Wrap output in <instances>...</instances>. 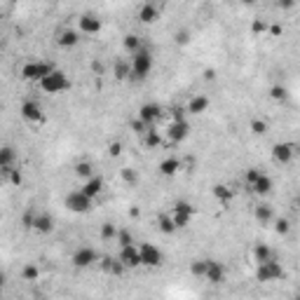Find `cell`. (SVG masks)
<instances>
[{"instance_id": "obj_1", "label": "cell", "mask_w": 300, "mask_h": 300, "mask_svg": "<svg viewBox=\"0 0 300 300\" xmlns=\"http://www.w3.org/2000/svg\"><path fill=\"white\" fill-rule=\"evenodd\" d=\"M155 66V59H153V49H148V47H143V49H139V52L131 56L129 61V68H131V77L134 80H146L148 75H150V70H153ZM129 77V80H131Z\"/></svg>"}, {"instance_id": "obj_2", "label": "cell", "mask_w": 300, "mask_h": 300, "mask_svg": "<svg viewBox=\"0 0 300 300\" xmlns=\"http://www.w3.org/2000/svg\"><path fill=\"white\" fill-rule=\"evenodd\" d=\"M56 70V66L49 61H28V63H23L21 66V77L26 80V82H35L38 85L42 77H47L49 73H54Z\"/></svg>"}, {"instance_id": "obj_3", "label": "cell", "mask_w": 300, "mask_h": 300, "mask_svg": "<svg viewBox=\"0 0 300 300\" xmlns=\"http://www.w3.org/2000/svg\"><path fill=\"white\" fill-rule=\"evenodd\" d=\"M38 87L42 89L45 94H61V92H66L70 87V80H68V75L63 73V70H54V73H49L47 77H42L38 82Z\"/></svg>"}, {"instance_id": "obj_4", "label": "cell", "mask_w": 300, "mask_h": 300, "mask_svg": "<svg viewBox=\"0 0 300 300\" xmlns=\"http://www.w3.org/2000/svg\"><path fill=\"white\" fill-rule=\"evenodd\" d=\"M193 214H195V207L190 204V202L185 200H178L174 207H171L169 216L171 221H174V228L176 230H183V228H188V225L193 223Z\"/></svg>"}, {"instance_id": "obj_5", "label": "cell", "mask_w": 300, "mask_h": 300, "mask_svg": "<svg viewBox=\"0 0 300 300\" xmlns=\"http://www.w3.org/2000/svg\"><path fill=\"white\" fill-rule=\"evenodd\" d=\"M284 277V268L282 263L275 258V261H268V263H261L256 268V279L263 282V284H270V282H277V279Z\"/></svg>"}, {"instance_id": "obj_6", "label": "cell", "mask_w": 300, "mask_h": 300, "mask_svg": "<svg viewBox=\"0 0 300 300\" xmlns=\"http://www.w3.org/2000/svg\"><path fill=\"white\" fill-rule=\"evenodd\" d=\"M63 207L68 209L70 214H87V211H92L94 200H89V197H87V195H82L80 190H73V193L66 195Z\"/></svg>"}, {"instance_id": "obj_7", "label": "cell", "mask_w": 300, "mask_h": 300, "mask_svg": "<svg viewBox=\"0 0 300 300\" xmlns=\"http://www.w3.org/2000/svg\"><path fill=\"white\" fill-rule=\"evenodd\" d=\"M99 261H101V254L92 247H80V249H75V254L70 256V263H73L77 270L92 268L94 263H99Z\"/></svg>"}, {"instance_id": "obj_8", "label": "cell", "mask_w": 300, "mask_h": 300, "mask_svg": "<svg viewBox=\"0 0 300 300\" xmlns=\"http://www.w3.org/2000/svg\"><path fill=\"white\" fill-rule=\"evenodd\" d=\"M139 256H141V268H160L162 261H164L162 251L155 247V244H150V242H143V244H141Z\"/></svg>"}, {"instance_id": "obj_9", "label": "cell", "mask_w": 300, "mask_h": 300, "mask_svg": "<svg viewBox=\"0 0 300 300\" xmlns=\"http://www.w3.org/2000/svg\"><path fill=\"white\" fill-rule=\"evenodd\" d=\"M136 117H139V120L146 124V127H155V124H157L162 117H164V108H162L160 103L150 101V103H143V106L139 108Z\"/></svg>"}, {"instance_id": "obj_10", "label": "cell", "mask_w": 300, "mask_h": 300, "mask_svg": "<svg viewBox=\"0 0 300 300\" xmlns=\"http://www.w3.org/2000/svg\"><path fill=\"white\" fill-rule=\"evenodd\" d=\"M190 131H193L190 122H188V120H181V122L167 124V131H164V134H167V141H169V143H183V141H188Z\"/></svg>"}, {"instance_id": "obj_11", "label": "cell", "mask_w": 300, "mask_h": 300, "mask_svg": "<svg viewBox=\"0 0 300 300\" xmlns=\"http://www.w3.org/2000/svg\"><path fill=\"white\" fill-rule=\"evenodd\" d=\"M296 153H298V146L291 143V141H282V143L272 146V160L277 162V164H289L296 157Z\"/></svg>"}, {"instance_id": "obj_12", "label": "cell", "mask_w": 300, "mask_h": 300, "mask_svg": "<svg viewBox=\"0 0 300 300\" xmlns=\"http://www.w3.org/2000/svg\"><path fill=\"white\" fill-rule=\"evenodd\" d=\"M19 113H21V117L26 120V122H31V124H38L45 120V113H42V106H40L35 99H28V101H23L21 108H19Z\"/></svg>"}, {"instance_id": "obj_13", "label": "cell", "mask_w": 300, "mask_h": 300, "mask_svg": "<svg viewBox=\"0 0 300 300\" xmlns=\"http://www.w3.org/2000/svg\"><path fill=\"white\" fill-rule=\"evenodd\" d=\"M117 261L122 263L124 270H136V268H141L139 247H136V244H131V247L120 249V254H117Z\"/></svg>"}, {"instance_id": "obj_14", "label": "cell", "mask_w": 300, "mask_h": 300, "mask_svg": "<svg viewBox=\"0 0 300 300\" xmlns=\"http://www.w3.org/2000/svg\"><path fill=\"white\" fill-rule=\"evenodd\" d=\"M101 19L96 14H92V12H87V14H82L80 19H77V33H85V35H96V33H101Z\"/></svg>"}, {"instance_id": "obj_15", "label": "cell", "mask_w": 300, "mask_h": 300, "mask_svg": "<svg viewBox=\"0 0 300 300\" xmlns=\"http://www.w3.org/2000/svg\"><path fill=\"white\" fill-rule=\"evenodd\" d=\"M225 275H228V270H225L223 263L207 258V272H204V279H207L209 284H221V282L225 279Z\"/></svg>"}, {"instance_id": "obj_16", "label": "cell", "mask_w": 300, "mask_h": 300, "mask_svg": "<svg viewBox=\"0 0 300 300\" xmlns=\"http://www.w3.org/2000/svg\"><path fill=\"white\" fill-rule=\"evenodd\" d=\"M33 232H38V235H49L54 232V218L52 214H47V211H35V218H33Z\"/></svg>"}, {"instance_id": "obj_17", "label": "cell", "mask_w": 300, "mask_h": 300, "mask_svg": "<svg viewBox=\"0 0 300 300\" xmlns=\"http://www.w3.org/2000/svg\"><path fill=\"white\" fill-rule=\"evenodd\" d=\"M103 188H106V183H103V178L94 174L92 178H87L85 183H82V188H80V193L87 195L89 200H96V197H99V195L103 193Z\"/></svg>"}, {"instance_id": "obj_18", "label": "cell", "mask_w": 300, "mask_h": 300, "mask_svg": "<svg viewBox=\"0 0 300 300\" xmlns=\"http://www.w3.org/2000/svg\"><path fill=\"white\" fill-rule=\"evenodd\" d=\"M209 106H211V101H209L207 94H195L193 99L188 101V106H185V113L188 115H202V113H207Z\"/></svg>"}, {"instance_id": "obj_19", "label": "cell", "mask_w": 300, "mask_h": 300, "mask_svg": "<svg viewBox=\"0 0 300 300\" xmlns=\"http://www.w3.org/2000/svg\"><path fill=\"white\" fill-rule=\"evenodd\" d=\"M16 162V150L12 146H0V171L2 174H9L14 169Z\"/></svg>"}, {"instance_id": "obj_20", "label": "cell", "mask_w": 300, "mask_h": 300, "mask_svg": "<svg viewBox=\"0 0 300 300\" xmlns=\"http://www.w3.org/2000/svg\"><path fill=\"white\" fill-rule=\"evenodd\" d=\"M160 19V5L155 2H143L139 7V21L141 23H155Z\"/></svg>"}, {"instance_id": "obj_21", "label": "cell", "mask_w": 300, "mask_h": 300, "mask_svg": "<svg viewBox=\"0 0 300 300\" xmlns=\"http://www.w3.org/2000/svg\"><path fill=\"white\" fill-rule=\"evenodd\" d=\"M77 42H80V33L75 28H66L56 35V45L63 49H73V47H77Z\"/></svg>"}, {"instance_id": "obj_22", "label": "cell", "mask_w": 300, "mask_h": 300, "mask_svg": "<svg viewBox=\"0 0 300 300\" xmlns=\"http://www.w3.org/2000/svg\"><path fill=\"white\" fill-rule=\"evenodd\" d=\"M272 188H275V183H272V178L268 176V174H261V176L256 178V183L251 185V190H254L258 197H265V195L272 193Z\"/></svg>"}, {"instance_id": "obj_23", "label": "cell", "mask_w": 300, "mask_h": 300, "mask_svg": "<svg viewBox=\"0 0 300 300\" xmlns=\"http://www.w3.org/2000/svg\"><path fill=\"white\" fill-rule=\"evenodd\" d=\"M157 169H160L162 176H176L178 171H181V160L178 157H164Z\"/></svg>"}, {"instance_id": "obj_24", "label": "cell", "mask_w": 300, "mask_h": 300, "mask_svg": "<svg viewBox=\"0 0 300 300\" xmlns=\"http://www.w3.org/2000/svg\"><path fill=\"white\" fill-rule=\"evenodd\" d=\"M101 268H103V272L106 275H113V277H120V275H124V268L122 263L117 261V258H110V256H106V258H101Z\"/></svg>"}, {"instance_id": "obj_25", "label": "cell", "mask_w": 300, "mask_h": 300, "mask_svg": "<svg viewBox=\"0 0 300 300\" xmlns=\"http://www.w3.org/2000/svg\"><path fill=\"white\" fill-rule=\"evenodd\" d=\"M211 193H214V197L221 202V204H230L232 197H235V190L225 183H216L214 188H211Z\"/></svg>"}, {"instance_id": "obj_26", "label": "cell", "mask_w": 300, "mask_h": 300, "mask_svg": "<svg viewBox=\"0 0 300 300\" xmlns=\"http://www.w3.org/2000/svg\"><path fill=\"white\" fill-rule=\"evenodd\" d=\"M254 216H256V221H258V223H263V225H268V223H272V221H275V211H272V207H270V204H265V202H261V204L254 209Z\"/></svg>"}, {"instance_id": "obj_27", "label": "cell", "mask_w": 300, "mask_h": 300, "mask_svg": "<svg viewBox=\"0 0 300 300\" xmlns=\"http://www.w3.org/2000/svg\"><path fill=\"white\" fill-rule=\"evenodd\" d=\"M277 256H275V251L268 247V244H256L254 247V261L256 265H261V263H268V261H275Z\"/></svg>"}, {"instance_id": "obj_28", "label": "cell", "mask_w": 300, "mask_h": 300, "mask_svg": "<svg viewBox=\"0 0 300 300\" xmlns=\"http://www.w3.org/2000/svg\"><path fill=\"white\" fill-rule=\"evenodd\" d=\"M122 47H124V52L127 54H134L139 52V49H143V42H141V35H136V33H127L122 40Z\"/></svg>"}, {"instance_id": "obj_29", "label": "cell", "mask_w": 300, "mask_h": 300, "mask_svg": "<svg viewBox=\"0 0 300 300\" xmlns=\"http://www.w3.org/2000/svg\"><path fill=\"white\" fill-rule=\"evenodd\" d=\"M73 171H75L77 178H85V181H87V178L94 176V164L89 160H80L75 164V169H73Z\"/></svg>"}, {"instance_id": "obj_30", "label": "cell", "mask_w": 300, "mask_h": 300, "mask_svg": "<svg viewBox=\"0 0 300 300\" xmlns=\"http://www.w3.org/2000/svg\"><path fill=\"white\" fill-rule=\"evenodd\" d=\"M157 230H160L162 235H174V232H176L174 221H171L169 214H160V216H157Z\"/></svg>"}, {"instance_id": "obj_31", "label": "cell", "mask_w": 300, "mask_h": 300, "mask_svg": "<svg viewBox=\"0 0 300 300\" xmlns=\"http://www.w3.org/2000/svg\"><path fill=\"white\" fill-rule=\"evenodd\" d=\"M21 279L23 282H38L40 279V268L35 263H26L21 268Z\"/></svg>"}, {"instance_id": "obj_32", "label": "cell", "mask_w": 300, "mask_h": 300, "mask_svg": "<svg viewBox=\"0 0 300 300\" xmlns=\"http://www.w3.org/2000/svg\"><path fill=\"white\" fill-rule=\"evenodd\" d=\"M143 141H146V146L150 148V150H155V148L162 146V136H160V131L155 129V127H150V129L143 134Z\"/></svg>"}, {"instance_id": "obj_33", "label": "cell", "mask_w": 300, "mask_h": 300, "mask_svg": "<svg viewBox=\"0 0 300 300\" xmlns=\"http://www.w3.org/2000/svg\"><path fill=\"white\" fill-rule=\"evenodd\" d=\"M117 230H120V228H117L115 223H110V221L101 223V239H103V242H115Z\"/></svg>"}, {"instance_id": "obj_34", "label": "cell", "mask_w": 300, "mask_h": 300, "mask_svg": "<svg viewBox=\"0 0 300 300\" xmlns=\"http://www.w3.org/2000/svg\"><path fill=\"white\" fill-rule=\"evenodd\" d=\"M115 244L120 249L131 247V244H134V235H131V230H127V228H120V230H117V237H115Z\"/></svg>"}, {"instance_id": "obj_35", "label": "cell", "mask_w": 300, "mask_h": 300, "mask_svg": "<svg viewBox=\"0 0 300 300\" xmlns=\"http://www.w3.org/2000/svg\"><path fill=\"white\" fill-rule=\"evenodd\" d=\"M204 272H207V258H197V261L190 263V275L197 279H204Z\"/></svg>"}, {"instance_id": "obj_36", "label": "cell", "mask_w": 300, "mask_h": 300, "mask_svg": "<svg viewBox=\"0 0 300 300\" xmlns=\"http://www.w3.org/2000/svg\"><path fill=\"white\" fill-rule=\"evenodd\" d=\"M113 75H115V80H129L131 77V68L127 61H117L115 68H113Z\"/></svg>"}, {"instance_id": "obj_37", "label": "cell", "mask_w": 300, "mask_h": 300, "mask_svg": "<svg viewBox=\"0 0 300 300\" xmlns=\"http://www.w3.org/2000/svg\"><path fill=\"white\" fill-rule=\"evenodd\" d=\"M120 176H122V181H124L127 185H136V183H139V178H141L139 171L131 169V167H124V169L120 171Z\"/></svg>"}, {"instance_id": "obj_38", "label": "cell", "mask_w": 300, "mask_h": 300, "mask_svg": "<svg viewBox=\"0 0 300 300\" xmlns=\"http://www.w3.org/2000/svg\"><path fill=\"white\" fill-rule=\"evenodd\" d=\"M270 99L272 101H286L289 99V89L284 85H272L270 87Z\"/></svg>"}, {"instance_id": "obj_39", "label": "cell", "mask_w": 300, "mask_h": 300, "mask_svg": "<svg viewBox=\"0 0 300 300\" xmlns=\"http://www.w3.org/2000/svg\"><path fill=\"white\" fill-rule=\"evenodd\" d=\"M275 232L282 235V237L289 235V232H291V221H289V218H275Z\"/></svg>"}, {"instance_id": "obj_40", "label": "cell", "mask_w": 300, "mask_h": 300, "mask_svg": "<svg viewBox=\"0 0 300 300\" xmlns=\"http://www.w3.org/2000/svg\"><path fill=\"white\" fill-rule=\"evenodd\" d=\"M268 26H270V23L265 21V19L256 16L254 21H251V33H254V35H263V33H268Z\"/></svg>"}, {"instance_id": "obj_41", "label": "cell", "mask_w": 300, "mask_h": 300, "mask_svg": "<svg viewBox=\"0 0 300 300\" xmlns=\"http://www.w3.org/2000/svg\"><path fill=\"white\" fill-rule=\"evenodd\" d=\"M251 134L254 136H265L268 134V122L265 120H251Z\"/></svg>"}, {"instance_id": "obj_42", "label": "cell", "mask_w": 300, "mask_h": 300, "mask_svg": "<svg viewBox=\"0 0 300 300\" xmlns=\"http://www.w3.org/2000/svg\"><path fill=\"white\" fill-rule=\"evenodd\" d=\"M171 120L169 122H181V120H188V113H185V106H174L169 110Z\"/></svg>"}, {"instance_id": "obj_43", "label": "cell", "mask_w": 300, "mask_h": 300, "mask_svg": "<svg viewBox=\"0 0 300 300\" xmlns=\"http://www.w3.org/2000/svg\"><path fill=\"white\" fill-rule=\"evenodd\" d=\"M129 127H131V131H134V134H139V136H143V134H146V131L150 129V127H146V124L141 122L139 117H134V120L129 122Z\"/></svg>"}, {"instance_id": "obj_44", "label": "cell", "mask_w": 300, "mask_h": 300, "mask_svg": "<svg viewBox=\"0 0 300 300\" xmlns=\"http://www.w3.org/2000/svg\"><path fill=\"white\" fill-rule=\"evenodd\" d=\"M263 171L261 169H256V167H251V169H247V174H244V183L249 185V188H251V185L256 183V178L261 176Z\"/></svg>"}, {"instance_id": "obj_45", "label": "cell", "mask_w": 300, "mask_h": 300, "mask_svg": "<svg viewBox=\"0 0 300 300\" xmlns=\"http://www.w3.org/2000/svg\"><path fill=\"white\" fill-rule=\"evenodd\" d=\"M7 178H9V183L12 185H21L23 183V174H21V169H16V167L7 174Z\"/></svg>"}, {"instance_id": "obj_46", "label": "cell", "mask_w": 300, "mask_h": 300, "mask_svg": "<svg viewBox=\"0 0 300 300\" xmlns=\"http://www.w3.org/2000/svg\"><path fill=\"white\" fill-rule=\"evenodd\" d=\"M190 42V31L188 28H178L176 31V45H188Z\"/></svg>"}, {"instance_id": "obj_47", "label": "cell", "mask_w": 300, "mask_h": 300, "mask_svg": "<svg viewBox=\"0 0 300 300\" xmlns=\"http://www.w3.org/2000/svg\"><path fill=\"white\" fill-rule=\"evenodd\" d=\"M108 155H110V157H120V155H122V143H120V141H113V143L108 146Z\"/></svg>"}, {"instance_id": "obj_48", "label": "cell", "mask_w": 300, "mask_h": 300, "mask_svg": "<svg viewBox=\"0 0 300 300\" xmlns=\"http://www.w3.org/2000/svg\"><path fill=\"white\" fill-rule=\"evenodd\" d=\"M33 218H35V211H28V214H23L21 223H23V228H26V230H31V228H33Z\"/></svg>"}, {"instance_id": "obj_49", "label": "cell", "mask_w": 300, "mask_h": 300, "mask_svg": "<svg viewBox=\"0 0 300 300\" xmlns=\"http://www.w3.org/2000/svg\"><path fill=\"white\" fill-rule=\"evenodd\" d=\"M268 33L272 38H279V35L284 33V28H282V23H272V26H268Z\"/></svg>"}, {"instance_id": "obj_50", "label": "cell", "mask_w": 300, "mask_h": 300, "mask_svg": "<svg viewBox=\"0 0 300 300\" xmlns=\"http://www.w3.org/2000/svg\"><path fill=\"white\" fill-rule=\"evenodd\" d=\"M202 77H204L207 82H214L216 77H218V73H216V68H204V73H202Z\"/></svg>"}, {"instance_id": "obj_51", "label": "cell", "mask_w": 300, "mask_h": 300, "mask_svg": "<svg viewBox=\"0 0 300 300\" xmlns=\"http://www.w3.org/2000/svg\"><path fill=\"white\" fill-rule=\"evenodd\" d=\"M92 73H96V75H103V63H101V61H92Z\"/></svg>"}, {"instance_id": "obj_52", "label": "cell", "mask_w": 300, "mask_h": 300, "mask_svg": "<svg viewBox=\"0 0 300 300\" xmlns=\"http://www.w3.org/2000/svg\"><path fill=\"white\" fill-rule=\"evenodd\" d=\"M277 7H282V9H291V7H296V2H293V0H286V2H279Z\"/></svg>"}, {"instance_id": "obj_53", "label": "cell", "mask_w": 300, "mask_h": 300, "mask_svg": "<svg viewBox=\"0 0 300 300\" xmlns=\"http://www.w3.org/2000/svg\"><path fill=\"white\" fill-rule=\"evenodd\" d=\"M5 284H7V272H5V270H0V289H2Z\"/></svg>"}, {"instance_id": "obj_54", "label": "cell", "mask_w": 300, "mask_h": 300, "mask_svg": "<svg viewBox=\"0 0 300 300\" xmlns=\"http://www.w3.org/2000/svg\"><path fill=\"white\" fill-rule=\"evenodd\" d=\"M129 216H131V218H139V216H141V209H139V207H131V209H129Z\"/></svg>"}, {"instance_id": "obj_55", "label": "cell", "mask_w": 300, "mask_h": 300, "mask_svg": "<svg viewBox=\"0 0 300 300\" xmlns=\"http://www.w3.org/2000/svg\"><path fill=\"white\" fill-rule=\"evenodd\" d=\"M0 49H2V35H0Z\"/></svg>"}]
</instances>
